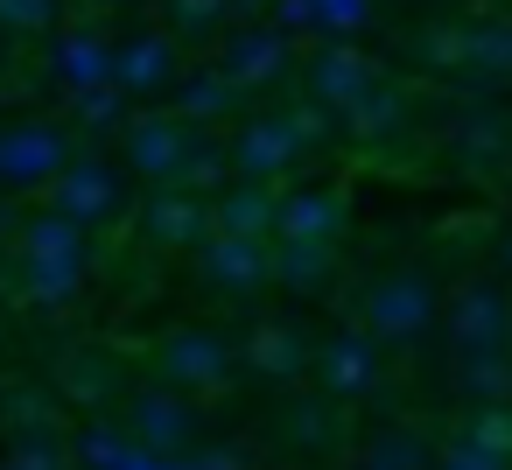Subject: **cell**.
Instances as JSON below:
<instances>
[{
    "mask_svg": "<svg viewBox=\"0 0 512 470\" xmlns=\"http://www.w3.org/2000/svg\"><path fill=\"white\" fill-rule=\"evenodd\" d=\"M232 99H239V92H232V78H225L218 64H211V71H190V78L176 85V120H183V127H190V120H218Z\"/></svg>",
    "mask_w": 512,
    "mask_h": 470,
    "instance_id": "cell-22",
    "label": "cell"
},
{
    "mask_svg": "<svg viewBox=\"0 0 512 470\" xmlns=\"http://www.w3.org/2000/svg\"><path fill=\"white\" fill-rule=\"evenodd\" d=\"M232 15V0H169V29L176 36H211Z\"/></svg>",
    "mask_w": 512,
    "mask_h": 470,
    "instance_id": "cell-27",
    "label": "cell"
},
{
    "mask_svg": "<svg viewBox=\"0 0 512 470\" xmlns=\"http://www.w3.org/2000/svg\"><path fill=\"white\" fill-rule=\"evenodd\" d=\"M309 15H316V29H330V36H351V29H365L372 0H309Z\"/></svg>",
    "mask_w": 512,
    "mask_h": 470,
    "instance_id": "cell-29",
    "label": "cell"
},
{
    "mask_svg": "<svg viewBox=\"0 0 512 470\" xmlns=\"http://www.w3.org/2000/svg\"><path fill=\"white\" fill-rule=\"evenodd\" d=\"M344 218H351V204L337 197V190H288L281 204H274V232L281 239H337L344 232Z\"/></svg>",
    "mask_w": 512,
    "mask_h": 470,
    "instance_id": "cell-14",
    "label": "cell"
},
{
    "mask_svg": "<svg viewBox=\"0 0 512 470\" xmlns=\"http://www.w3.org/2000/svg\"><path fill=\"white\" fill-rule=\"evenodd\" d=\"M50 71H57V85L64 92H99V85H113V36H99V29H64L57 36V50H50Z\"/></svg>",
    "mask_w": 512,
    "mask_h": 470,
    "instance_id": "cell-13",
    "label": "cell"
},
{
    "mask_svg": "<svg viewBox=\"0 0 512 470\" xmlns=\"http://www.w3.org/2000/svg\"><path fill=\"white\" fill-rule=\"evenodd\" d=\"M463 379H470V393H477V400H491V407L512 393V365H505V358H470V365H463Z\"/></svg>",
    "mask_w": 512,
    "mask_h": 470,
    "instance_id": "cell-30",
    "label": "cell"
},
{
    "mask_svg": "<svg viewBox=\"0 0 512 470\" xmlns=\"http://www.w3.org/2000/svg\"><path fill=\"white\" fill-rule=\"evenodd\" d=\"M505 260H512V239H505Z\"/></svg>",
    "mask_w": 512,
    "mask_h": 470,
    "instance_id": "cell-38",
    "label": "cell"
},
{
    "mask_svg": "<svg viewBox=\"0 0 512 470\" xmlns=\"http://www.w3.org/2000/svg\"><path fill=\"white\" fill-rule=\"evenodd\" d=\"M505 463H512V456H491L484 442H470V435H463V442H449V456H442L435 470H505Z\"/></svg>",
    "mask_w": 512,
    "mask_h": 470,
    "instance_id": "cell-32",
    "label": "cell"
},
{
    "mask_svg": "<svg viewBox=\"0 0 512 470\" xmlns=\"http://www.w3.org/2000/svg\"><path fill=\"white\" fill-rule=\"evenodd\" d=\"M169 78H176V43H169V29H141V36L113 43V85H120L127 99L162 92Z\"/></svg>",
    "mask_w": 512,
    "mask_h": 470,
    "instance_id": "cell-12",
    "label": "cell"
},
{
    "mask_svg": "<svg viewBox=\"0 0 512 470\" xmlns=\"http://www.w3.org/2000/svg\"><path fill=\"white\" fill-rule=\"evenodd\" d=\"M470 442H484L491 456H512V407H484L470 421Z\"/></svg>",
    "mask_w": 512,
    "mask_h": 470,
    "instance_id": "cell-31",
    "label": "cell"
},
{
    "mask_svg": "<svg viewBox=\"0 0 512 470\" xmlns=\"http://www.w3.org/2000/svg\"><path fill=\"white\" fill-rule=\"evenodd\" d=\"M505 148H512V127H505L491 106H470V113L456 120V155H463V162H498Z\"/></svg>",
    "mask_w": 512,
    "mask_h": 470,
    "instance_id": "cell-24",
    "label": "cell"
},
{
    "mask_svg": "<svg viewBox=\"0 0 512 470\" xmlns=\"http://www.w3.org/2000/svg\"><path fill=\"white\" fill-rule=\"evenodd\" d=\"M274 29H281V36H302V29H316L309 0H274Z\"/></svg>",
    "mask_w": 512,
    "mask_h": 470,
    "instance_id": "cell-35",
    "label": "cell"
},
{
    "mask_svg": "<svg viewBox=\"0 0 512 470\" xmlns=\"http://www.w3.org/2000/svg\"><path fill=\"white\" fill-rule=\"evenodd\" d=\"M64 169H71V141L57 127H8V134H0V183H8V190L57 183Z\"/></svg>",
    "mask_w": 512,
    "mask_h": 470,
    "instance_id": "cell-6",
    "label": "cell"
},
{
    "mask_svg": "<svg viewBox=\"0 0 512 470\" xmlns=\"http://www.w3.org/2000/svg\"><path fill=\"white\" fill-rule=\"evenodd\" d=\"M246 358H253V372H267V379H295V372L309 365V351H302V330H295V323H260V330H253V344H246Z\"/></svg>",
    "mask_w": 512,
    "mask_h": 470,
    "instance_id": "cell-20",
    "label": "cell"
},
{
    "mask_svg": "<svg viewBox=\"0 0 512 470\" xmlns=\"http://www.w3.org/2000/svg\"><path fill=\"white\" fill-rule=\"evenodd\" d=\"M358 470H428V449H421L414 428H393V435H379V442L365 449Z\"/></svg>",
    "mask_w": 512,
    "mask_h": 470,
    "instance_id": "cell-25",
    "label": "cell"
},
{
    "mask_svg": "<svg viewBox=\"0 0 512 470\" xmlns=\"http://www.w3.org/2000/svg\"><path fill=\"white\" fill-rule=\"evenodd\" d=\"M204 274H211V288H225V295H246V288H260V281L274 274V260H267V246H260V239L211 232V239H204Z\"/></svg>",
    "mask_w": 512,
    "mask_h": 470,
    "instance_id": "cell-15",
    "label": "cell"
},
{
    "mask_svg": "<svg viewBox=\"0 0 512 470\" xmlns=\"http://www.w3.org/2000/svg\"><path fill=\"white\" fill-rule=\"evenodd\" d=\"M274 281L295 288V295H316V288L330 281V246H323V239H281V253H274Z\"/></svg>",
    "mask_w": 512,
    "mask_h": 470,
    "instance_id": "cell-21",
    "label": "cell"
},
{
    "mask_svg": "<svg viewBox=\"0 0 512 470\" xmlns=\"http://www.w3.org/2000/svg\"><path fill=\"white\" fill-rule=\"evenodd\" d=\"M78 127H92V134H106V127H127V92H120V85L78 92Z\"/></svg>",
    "mask_w": 512,
    "mask_h": 470,
    "instance_id": "cell-26",
    "label": "cell"
},
{
    "mask_svg": "<svg viewBox=\"0 0 512 470\" xmlns=\"http://www.w3.org/2000/svg\"><path fill=\"white\" fill-rule=\"evenodd\" d=\"M372 85H379V64L365 50H351V43H330L309 64V106H323V113H351Z\"/></svg>",
    "mask_w": 512,
    "mask_h": 470,
    "instance_id": "cell-8",
    "label": "cell"
},
{
    "mask_svg": "<svg viewBox=\"0 0 512 470\" xmlns=\"http://www.w3.org/2000/svg\"><path fill=\"white\" fill-rule=\"evenodd\" d=\"M288 64H295V50H288V36L281 29H239L232 43H225V78H232V92H260V85H274V78H288Z\"/></svg>",
    "mask_w": 512,
    "mask_h": 470,
    "instance_id": "cell-10",
    "label": "cell"
},
{
    "mask_svg": "<svg viewBox=\"0 0 512 470\" xmlns=\"http://www.w3.org/2000/svg\"><path fill=\"white\" fill-rule=\"evenodd\" d=\"M190 148H197V134H190L176 113H141V120H127V169H141L148 183H183Z\"/></svg>",
    "mask_w": 512,
    "mask_h": 470,
    "instance_id": "cell-5",
    "label": "cell"
},
{
    "mask_svg": "<svg viewBox=\"0 0 512 470\" xmlns=\"http://www.w3.org/2000/svg\"><path fill=\"white\" fill-rule=\"evenodd\" d=\"M134 442H141L148 456H183V449L197 442V407H190L176 386H148V393L134 400Z\"/></svg>",
    "mask_w": 512,
    "mask_h": 470,
    "instance_id": "cell-9",
    "label": "cell"
},
{
    "mask_svg": "<svg viewBox=\"0 0 512 470\" xmlns=\"http://www.w3.org/2000/svg\"><path fill=\"white\" fill-rule=\"evenodd\" d=\"M22 253H29V295H36V302H71V295H78V260H85V232H78L71 218L43 211V218L29 225Z\"/></svg>",
    "mask_w": 512,
    "mask_h": 470,
    "instance_id": "cell-1",
    "label": "cell"
},
{
    "mask_svg": "<svg viewBox=\"0 0 512 470\" xmlns=\"http://www.w3.org/2000/svg\"><path fill=\"white\" fill-rule=\"evenodd\" d=\"M183 183H190V190H211V183H225V155H218L211 141H197V148H190V169H183Z\"/></svg>",
    "mask_w": 512,
    "mask_h": 470,
    "instance_id": "cell-33",
    "label": "cell"
},
{
    "mask_svg": "<svg viewBox=\"0 0 512 470\" xmlns=\"http://www.w3.org/2000/svg\"><path fill=\"white\" fill-rule=\"evenodd\" d=\"M316 372H323V393L330 400H358L379 386V344L365 330H337L323 351H316Z\"/></svg>",
    "mask_w": 512,
    "mask_h": 470,
    "instance_id": "cell-11",
    "label": "cell"
},
{
    "mask_svg": "<svg viewBox=\"0 0 512 470\" xmlns=\"http://www.w3.org/2000/svg\"><path fill=\"white\" fill-rule=\"evenodd\" d=\"M337 120H344V127H351L358 141H386V134H393V127L407 120V99H400V92H393V85L379 78V85H372V92H365V99H358L351 113H337Z\"/></svg>",
    "mask_w": 512,
    "mask_h": 470,
    "instance_id": "cell-23",
    "label": "cell"
},
{
    "mask_svg": "<svg viewBox=\"0 0 512 470\" xmlns=\"http://www.w3.org/2000/svg\"><path fill=\"white\" fill-rule=\"evenodd\" d=\"M232 8H246V15H253V8H274V0H232Z\"/></svg>",
    "mask_w": 512,
    "mask_h": 470,
    "instance_id": "cell-36",
    "label": "cell"
},
{
    "mask_svg": "<svg viewBox=\"0 0 512 470\" xmlns=\"http://www.w3.org/2000/svg\"><path fill=\"white\" fill-rule=\"evenodd\" d=\"M57 22V0H0V29L8 36H36Z\"/></svg>",
    "mask_w": 512,
    "mask_h": 470,
    "instance_id": "cell-28",
    "label": "cell"
},
{
    "mask_svg": "<svg viewBox=\"0 0 512 470\" xmlns=\"http://www.w3.org/2000/svg\"><path fill=\"white\" fill-rule=\"evenodd\" d=\"M127 204V183H120V169L106 162V155H71V169L57 176V218H71L78 232L85 225H106L113 211Z\"/></svg>",
    "mask_w": 512,
    "mask_h": 470,
    "instance_id": "cell-3",
    "label": "cell"
},
{
    "mask_svg": "<svg viewBox=\"0 0 512 470\" xmlns=\"http://www.w3.org/2000/svg\"><path fill=\"white\" fill-rule=\"evenodd\" d=\"M435 323V288L421 274H386L365 295V337L372 344H414Z\"/></svg>",
    "mask_w": 512,
    "mask_h": 470,
    "instance_id": "cell-2",
    "label": "cell"
},
{
    "mask_svg": "<svg viewBox=\"0 0 512 470\" xmlns=\"http://www.w3.org/2000/svg\"><path fill=\"white\" fill-rule=\"evenodd\" d=\"M505 337H512L505 288L470 281V288L456 295V309H449V344H456V358H463V365H470V358H505Z\"/></svg>",
    "mask_w": 512,
    "mask_h": 470,
    "instance_id": "cell-4",
    "label": "cell"
},
{
    "mask_svg": "<svg viewBox=\"0 0 512 470\" xmlns=\"http://www.w3.org/2000/svg\"><path fill=\"white\" fill-rule=\"evenodd\" d=\"M99 8H127V0H99Z\"/></svg>",
    "mask_w": 512,
    "mask_h": 470,
    "instance_id": "cell-37",
    "label": "cell"
},
{
    "mask_svg": "<svg viewBox=\"0 0 512 470\" xmlns=\"http://www.w3.org/2000/svg\"><path fill=\"white\" fill-rule=\"evenodd\" d=\"M463 36V57L456 71H477V78H512V22H477V29H456Z\"/></svg>",
    "mask_w": 512,
    "mask_h": 470,
    "instance_id": "cell-19",
    "label": "cell"
},
{
    "mask_svg": "<svg viewBox=\"0 0 512 470\" xmlns=\"http://www.w3.org/2000/svg\"><path fill=\"white\" fill-rule=\"evenodd\" d=\"M162 372H169V386H218L232 372V351L211 330H176L169 351H162Z\"/></svg>",
    "mask_w": 512,
    "mask_h": 470,
    "instance_id": "cell-16",
    "label": "cell"
},
{
    "mask_svg": "<svg viewBox=\"0 0 512 470\" xmlns=\"http://www.w3.org/2000/svg\"><path fill=\"white\" fill-rule=\"evenodd\" d=\"M0 470H64V456H57V442H43V435H29Z\"/></svg>",
    "mask_w": 512,
    "mask_h": 470,
    "instance_id": "cell-34",
    "label": "cell"
},
{
    "mask_svg": "<svg viewBox=\"0 0 512 470\" xmlns=\"http://www.w3.org/2000/svg\"><path fill=\"white\" fill-rule=\"evenodd\" d=\"M148 239H162V246H197V239H211V211L190 197V190H162V197H148Z\"/></svg>",
    "mask_w": 512,
    "mask_h": 470,
    "instance_id": "cell-17",
    "label": "cell"
},
{
    "mask_svg": "<svg viewBox=\"0 0 512 470\" xmlns=\"http://www.w3.org/2000/svg\"><path fill=\"white\" fill-rule=\"evenodd\" d=\"M274 204H281V197H267V183H239V190H225V197L211 204V232L267 239V232H274Z\"/></svg>",
    "mask_w": 512,
    "mask_h": 470,
    "instance_id": "cell-18",
    "label": "cell"
},
{
    "mask_svg": "<svg viewBox=\"0 0 512 470\" xmlns=\"http://www.w3.org/2000/svg\"><path fill=\"white\" fill-rule=\"evenodd\" d=\"M302 148H309L302 120H295V113H274V120H253V127L232 141V169H239L246 183H267V176L295 169V162H302Z\"/></svg>",
    "mask_w": 512,
    "mask_h": 470,
    "instance_id": "cell-7",
    "label": "cell"
}]
</instances>
